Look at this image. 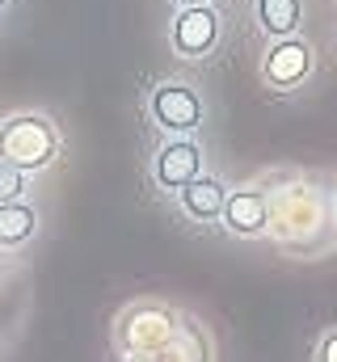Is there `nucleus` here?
I'll list each match as a JSON object with an SVG mask.
<instances>
[{"mask_svg":"<svg viewBox=\"0 0 337 362\" xmlns=\"http://www.w3.org/2000/svg\"><path fill=\"white\" fill-rule=\"evenodd\" d=\"M59 148H64V135H59L51 114L21 110V114H8L0 122V160L21 169V173L51 169L59 160Z\"/></svg>","mask_w":337,"mask_h":362,"instance_id":"f257e3e1","label":"nucleus"},{"mask_svg":"<svg viewBox=\"0 0 337 362\" xmlns=\"http://www.w3.org/2000/svg\"><path fill=\"white\" fill-rule=\"evenodd\" d=\"M148 118L165 135H194L202 127V118H207L202 93L190 81H161L148 93Z\"/></svg>","mask_w":337,"mask_h":362,"instance_id":"f03ea898","label":"nucleus"},{"mask_svg":"<svg viewBox=\"0 0 337 362\" xmlns=\"http://www.w3.org/2000/svg\"><path fill=\"white\" fill-rule=\"evenodd\" d=\"M177 316L168 308H156V303H135L118 316V329H114V341L122 354H156L165 350L168 341L177 337Z\"/></svg>","mask_w":337,"mask_h":362,"instance_id":"7ed1b4c3","label":"nucleus"},{"mask_svg":"<svg viewBox=\"0 0 337 362\" xmlns=\"http://www.w3.org/2000/svg\"><path fill=\"white\" fill-rule=\"evenodd\" d=\"M224 38V17L211 4H181L168 21V47L177 59H207Z\"/></svg>","mask_w":337,"mask_h":362,"instance_id":"20e7f679","label":"nucleus"},{"mask_svg":"<svg viewBox=\"0 0 337 362\" xmlns=\"http://www.w3.org/2000/svg\"><path fill=\"white\" fill-rule=\"evenodd\" d=\"M312 64H316L312 47H308L299 34H291V38H274V42L265 47L257 72H261V85H270L274 93H291L312 76Z\"/></svg>","mask_w":337,"mask_h":362,"instance_id":"39448f33","label":"nucleus"},{"mask_svg":"<svg viewBox=\"0 0 337 362\" xmlns=\"http://www.w3.org/2000/svg\"><path fill=\"white\" fill-rule=\"evenodd\" d=\"M198 173H202V148H198L194 135H168L152 156V181L168 194L190 185Z\"/></svg>","mask_w":337,"mask_h":362,"instance_id":"423d86ee","label":"nucleus"},{"mask_svg":"<svg viewBox=\"0 0 337 362\" xmlns=\"http://www.w3.org/2000/svg\"><path fill=\"white\" fill-rule=\"evenodd\" d=\"M224 228L232 236H265L270 232V194L261 185H236L224 198Z\"/></svg>","mask_w":337,"mask_h":362,"instance_id":"0eeeda50","label":"nucleus"},{"mask_svg":"<svg viewBox=\"0 0 337 362\" xmlns=\"http://www.w3.org/2000/svg\"><path fill=\"white\" fill-rule=\"evenodd\" d=\"M224 198H228L224 181L198 173L190 185L177 189V211H181L185 219H194V223H219V219H224Z\"/></svg>","mask_w":337,"mask_h":362,"instance_id":"6e6552de","label":"nucleus"},{"mask_svg":"<svg viewBox=\"0 0 337 362\" xmlns=\"http://www.w3.org/2000/svg\"><path fill=\"white\" fill-rule=\"evenodd\" d=\"M253 21L270 42L291 38L304 25V0H253Z\"/></svg>","mask_w":337,"mask_h":362,"instance_id":"1a4fd4ad","label":"nucleus"},{"mask_svg":"<svg viewBox=\"0 0 337 362\" xmlns=\"http://www.w3.org/2000/svg\"><path fill=\"white\" fill-rule=\"evenodd\" d=\"M38 232V211L21 202H0V249H21Z\"/></svg>","mask_w":337,"mask_h":362,"instance_id":"9d476101","label":"nucleus"},{"mask_svg":"<svg viewBox=\"0 0 337 362\" xmlns=\"http://www.w3.org/2000/svg\"><path fill=\"white\" fill-rule=\"evenodd\" d=\"M25 189H30V173H21V169L0 160V202H21Z\"/></svg>","mask_w":337,"mask_h":362,"instance_id":"9b49d317","label":"nucleus"},{"mask_svg":"<svg viewBox=\"0 0 337 362\" xmlns=\"http://www.w3.org/2000/svg\"><path fill=\"white\" fill-rule=\"evenodd\" d=\"M312 362H337V325L321 333V341H316V350H312Z\"/></svg>","mask_w":337,"mask_h":362,"instance_id":"f8f14e48","label":"nucleus"},{"mask_svg":"<svg viewBox=\"0 0 337 362\" xmlns=\"http://www.w3.org/2000/svg\"><path fill=\"white\" fill-rule=\"evenodd\" d=\"M173 4L181 8V4H215V0H173Z\"/></svg>","mask_w":337,"mask_h":362,"instance_id":"ddd939ff","label":"nucleus"},{"mask_svg":"<svg viewBox=\"0 0 337 362\" xmlns=\"http://www.w3.org/2000/svg\"><path fill=\"white\" fill-rule=\"evenodd\" d=\"M127 362H152L148 354H127Z\"/></svg>","mask_w":337,"mask_h":362,"instance_id":"4468645a","label":"nucleus"},{"mask_svg":"<svg viewBox=\"0 0 337 362\" xmlns=\"http://www.w3.org/2000/svg\"><path fill=\"white\" fill-rule=\"evenodd\" d=\"M8 8H13V0H0V17H4V13H8Z\"/></svg>","mask_w":337,"mask_h":362,"instance_id":"2eb2a0df","label":"nucleus"},{"mask_svg":"<svg viewBox=\"0 0 337 362\" xmlns=\"http://www.w3.org/2000/svg\"><path fill=\"white\" fill-rule=\"evenodd\" d=\"M329 206H333V223H337V189H333V202H329Z\"/></svg>","mask_w":337,"mask_h":362,"instance_id":"dca6fc26","label":"nucleus"}]
</instances>
